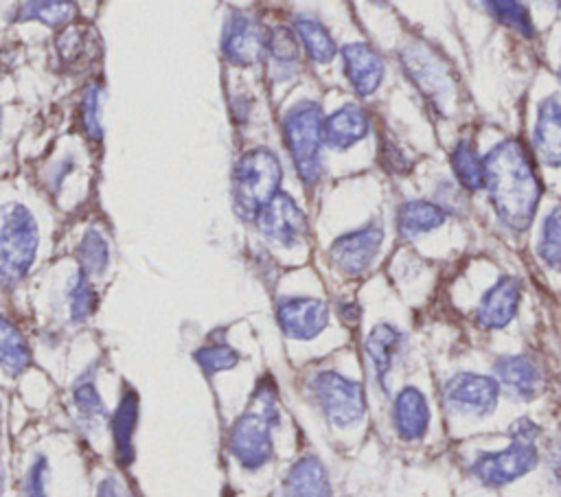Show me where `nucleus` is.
I'll return each instance as SVG.
<instances>
[{
    "mask_svg": "<svg viewBox=\"0 0 561 497\" xmlns=\"http://www.w3.org/2000/svg\"><path fill=\"white\" fill-rule=\"evenodd\" d=\"M482 164L495 217L515 232L528 230L541 199V182L526 145L519 138H504L486 151Z\"/></svg>",
    "mask_w": 561,
    "mask_h": 497,
    "instance_id": "obj_1",
    "label": "nucleus"
},
{
    "mask_svg": "<svg viewBox=\"0 0 561 497\" xmlns=\"http://www.w3.org/2000/svg\"><path fill=\"white\" fill-rule=\"evenodd\" d=\"M283 166L267 147L245 151L232 169V208L243 221H256L261 210L280 193Z\"/></svg>",
    "mask_w": 561,
    "mask_h": 497,
    "instance_id": "obj_2",
    "label": "nucleus"
},
{
    "mask_svg": "<svg viewBox=\"0 0 561 497\" xmlns=\"http://www.w3.org/2000/svg\"><path fill=\"white\" fill-rule=\"evenodd\" d=\"M39 245L35 217L24 204L0 206V289L15 287L31 269Z\"/></svg>",
    "mask_w": 561,
    "mask_h": 497,
    "instance_id": "obj_3",
    "label": "nucleus"
},
{
    "mask_svg": "<svg viewBox=\"0 0 561 497\" xmlns=\"http://www.w3.org/2000/svg\"><path fill=\"white\" fill-rule=\"evenodd\" d=\"M256 409H248L241 414L228 434V449L232 458L250 471L265 466L272 460L274 442L272 427L278 420L276 398L272 388H259L256 392Z\"/></svg>",
    "mask_w": 561,
    "mask_h": 497,
    "instance_id": "obj_4",
    "label": "nucleus"
},
{
    "mask_svg": "<svg viewBox=\"0 0 561 497\" xmlns=\"http://www.w3.org/2000/svg\"><path fill=\"white\" fill-rule=\"evenodd\" d=\"M322 105L309 99L291 105L283 116L285 145L305 186H313L322 175Z\"/></svg>",
    "mask_w": 561,
    "mask_h": 497,
    "instance_id": "obj_5",
    "label": "nucleus"
},
{
    "mask_svg": "<svg viewBox=\"0 0 561 497\" xmlns=\"http://www.w3.org/2000/svg\"><path fill=\"white\" fill-rule=\"evenodd\" d=\"M311 394L324 418L335 427H351L364 418L366 396L355 379L335 370H322L311 379Z\"/></svg>",
    "mask_w": 561,
    "mask_h": 497,
    "instance_id": "obj_6",
    "label": "nucleus"
},
{
    "mask_svg": "<svg viewBox=\"0 0 561 497\" xmlns=\"http://www.w3.org/2000/svg\"><path fill=\"white\" fill-rule=\"evenodd\" d=\"M537 462L539 451L535 442L511 440V444L502 451L480 453L471 464V473L486 486H506L530 473Z\"/></svg>",
    "mask_w": 561,
    "mask_h": 497,
    "instance_id": "obj_7",
    "label": "nucleus"
},
{
    "mask_svg": "<svg viewBox=\"0 0 561 497\" xmlns=\"http://www.w3.org/2000/svg\"><path fill=\"white\" fill-rule=\"evenodd\" d=\"M500 398V385L493 377L476 372H456L443 385V403L454 414L489 416Z\"/></svg>",
    "mask_w": 561,
    "mask_h": 497,
    "instance_id": "obj_8",
    "label": "nucleus"
},
{
    "mask_svg": "<svg viewBox=\"0 0 561 497\" xmlns=\"http://www.w3.org/2000/svg\"><path fill=\"white\" fill-rule=\"evenodd\" d=\"M403 68L410 79L438 105L454 99V79L449 77V66L430 46L410 44L401 53Z\"/></svg>",
    "mask_w": 561,
    "mask_h": 497,
    "instance_id": "obj_9",
    "label": "nucleus"
},
{
    "mask_svg": "<svg viewBox=\"0 0 561 497\" xmlns=\"http://www.w3.org/2000/svg\"><path fill=\"white\" fill-rule=\"evenodd\" d=\"M381 241H383L381 226L368 223L364 228L340 234L329 247V261L340 274L359 276L373 265L381 247Z\"/></svg>",
    "mask_w": 561,
    "mask_h": 497,
    "instance_id": "obj_10",
    "label": "nucleus"
},
{
    "mask_svg": "<svg viewBox=\"0 0 561 497\" xmlns=\"http://www.w3.org/2000/svg\"><path fill=\"white\" fill-rule=\"evenodd\" d=\"M256 226L267 241H272L280 247H294L309 232L307 215L294 201V197H289L287 193H278L261 210V215L256 217Z\"/></svg>",
    "mask_w": 561,
    "mask_h": 497,
    "instance_id": "obj_11",
    "label": "nucleus"
},
{
    "mask_svg": "<svg viewBox=\"0 0 561 497\" xmlns=\"http://www.w3.org/2000/svg\"><path fill=\"white\" fill-rule=\"evenodd\" d=\"M265 44L267 35L252 15L243 11H232L228 15L221 33V53L232 66L256 63L265 53Z\"/></svg>",
    "mask_w": 561,
    "mask_h": 497,
    "instance_id": "obj_12",
    "label": "nucleus"
},
{
    "mask_svg": "<svg viewBox=\"0 0 561 497\" xmlns=\"http://www.w3.org/2000/svg\"><path fill=\"white\" fill-rule=\"evenodd\" d=\"M276 322L289 339H313L329 324V307L309 296L283 298L276 304Z\"/></svg>",
    "mask_w": 561,
    "mask_h": 497,
    "instance_id": "obj_13",
    "label": "nucleus"
},
{
    "mask_svg": "<svg viewBox=\"0 0 561 497\" xmlns=\"http://www.w3.org/2000/svg\"><path fill=\"white\" fill-rule=\"evenodd\" d=\"M493 379L500 390L519 401H533L543 388L539 366L526 355L497 357L493 363Z\"/></svg>",
    "mask_w": 561,
    "mask_h": 497,
    "instance_id": "obj_14",
    "label": "nucleus"
},
{
    "mask_svg": "<svg viewBox=\"0 0 561 497\" xmlns=\"http://www.w3.org/2000/svg\"><path fill=\"white\" fill-rule=\"evenodd\" d=\"M340 57H342L344 74L353 85L355 94L368 96L379 88L386 72V63H383V57L370 44L366 42L346 44L342 46Z\"/></svg>",
    "mask_w": 561,
    "mask_h": 497,
    "instance_id": "obj_15",
    "label": "nucleus"
},
{
    "mask_svg": "<svg viewBox=\"0 0 561 497\" xmlns=\"http://www.w3.org/2000/svg\"><path fill=\"white\" fill-rule=\"evenodd\" d=\"M522 300V282L515 276H500L480 298L476 322L482 328H504L517 313Z\"/></svg>",
    "mask_w": 561,
    "mask_h": 497,
    "instance_id": "obj_16",
    "label": "nucleus"
},
{
    "mask_svg": "<svg viewBox=\"0 0 561 497\" xmlns=\"http://www.w3.org/2000/svg\"><path fill=\"white\" fill-rule=\"evenodd\" d=\"M370 129V118L359 103H344L322 123V140L335 151H344L359 142Z\"/></svg>",
    "mask_w": 561,
    "mask_h": 497,
    "instance_id": "obj_17",
    "label": "nucleus"
},
{
    "mask_svg": "<svg viewBox=\"0 0 561 497\" xmlns=\"http://www.w3.org/2000/svg\"><path fill=\"white\" fill-rule=\"evenodd\" d=\"M392 425L401 440L414 442L427 434L430 427V405L419 388H403L392 403Z\"/></svg>",
    "mask_w": 561,
    "mask_h": 497,
    "instance_id": "obj_18",
    "label": "nucleus"
},
{
    "mask_svg": "<svg viewBox=\"0 0 561 497\" xmlns=\"http://www.w3.org/2000/svg\"><path fill=\"white\" fill-rule=\"evenodd\" d=\"M535 153L548 166H561V99L548 96L537 107L533 129Z\"/></svg>",
    "mask_w": 561,
    "mask_h": 497,
    "instance_id": "obj_19",
    "label": "nucleus"
},
{
    "mask_svg": "<svg viewBox=\"0 0 561 497\" xmlns=\"http://www.w3.org/2000/svg\"><path fill=\"white\" fill-rule=\"evenodd\" d=\"M283 497H331V482L324 464L316 455L296 460L283 479Z\"/></svg>",
    "mask_w": 561,
    "mask_h": 497,
    "instance_id": "obj_20",
    "label": "nucleus"
},
{
    "mask_svg": "<svg viewBox=\"0 0 561 497\" xmlns=\"http://www.w3.org/2000/svg\"><path fill=\"white\" fill-rule=\"evenodd\" d=\"M138 412H140V403H138V394L127 388L121 394L118 407L112 416V438H114V449H116V460L127 466L134 462V434H136V425H138Z\"/></svg>",
    "mask_w": 561,
    "mask_h": 497,
    "instance_id": "obj_21",
    "label": "nucleus"
},
{
    "mask_svg": "<svg viewBox=\"0 0 561 497\" xmlns=\"http://www.w3.org/2000/svg\"><path fill=\"white\" fill-rule=\"evenodd\" d=\"M401 339H403L401 331L397 326L388 324V322L375 324L373 331L366 337V355L373 363L375 379L379 381V385L383 390H386V377L392 370V363H394V357L399 352Z\"/></svg>",
    "mask_w": 561,
    "mask_h": 497,
    "instance_id": "obj_22",
    "label": "nucleus"
},
{
    "mask_svg": "<svg viewBox=\"0 0 561 497\" xmlns=\"http://www.w3.org/2000/svg\"><path fill=\"white\" fill-rule=\"evenodd\" d=\"M445 221H447V210L425 199L405 201L397 212V230L401 239H416L419 234L440 228Z\"/></svg>",
    "mask_w": 561,
    "mask_h": 497,
    "instance_id": "obj_23",
    "label": "nucleus"
},
{
    "mask_svg": "<svg viewBox=\"0 0 561 497\" xmlns=\"http://www.w3.org/2000/svg\"><path fill=\"white\" fill-rule=\"evenodd\" d=\"M72 405L79 414V420L85 427H96L103 423L107 409L105 403L96 390V379H94V366L85 368L72 383Z\"/></svg>",
    "mask_w": 561,
    "mask_h": 497,
    "instance_id": "obj_24",
    "label": "nucleus"
},
{
    "mask_svg": "<svg viewBox=\"0 0 561 497\" xmlns=\"http://www.w3.org/2000/svg\"><path fill=\"white\" fill-rule=\"evenodd\" d=\"M31 348L22 331L11 320L0 315V368L15 377L31 366Z\"/></svg>",
    "mask_w": 561,
    "mask_h": 497,
    "instance_id": "obj_25",
    "label": "nucleus"
},
{
    "mask_svg": "<svg viewBox=\"0 0 561 497\" xmlns=\"http://www.w3.org/2000/svg\"><path fill=\"white\" fill-rule=\"evenodd\" d=\"M294 28H296V37L300 39L307 55L316 63H329L337 55V46L331 33L313 15H298Z\"/></svg>",
    "mask_w": 561,
    "mask_h": 497,
    "instance_id": "obj_26",
    "label": "nucleus"
},
{
    "mask_svg": "<svg viewBox=\"0 0 561 497\" xmlns=\"http://www.w3.org/2000/svg\"><path fill=\"white\" fill-rule=\"evenodd\" d=\"M451 166L462 188L480 190L484 188V164L471 138H460L451 151Z\"/></svg>",
    "mask_w": 561,
    "mask_h": 497,
    "instance_id": "obj_27",
    "label": "nucleus"
},
{
    "mask_svg": "<svg viewBox=\"0 0 561 497\" xmlns=\"http://www.w3.org/2000/svg\"><path fill=\"white\" fill-rule=\"evenodd\" d=\"M77 15V4L66 0H37V2H20L15 7L13 20H37L46 26H66Z\"/></svg>",
    "mask_w": 561,
    "mask_h": 497,
    "instance_id": "obj_28",
    "label": "nucleus"
},
{
    "mask_svg": "<svg viewBox=\"0 0 561 497\" xmlns=\"http://www.w3.org/2000/svg\"><path fill=\"white\" fill-rule=\"evenodd\" d=\"M77 263H79V271H83L85 276L105 274L110 263V245L96 228H90L83 232L77 245Z\"/></svg>",
    "mask_w": 561,
    "mask_h": 497,
    "instance_id": "obj_29",
    "label": "nucleus"
},
{
    "mask_svg": "<svg viewBox=\"0 0 561 497\" xmlns=\"http://www.w3.org/2000/svg\"><path fill=\"white\" fill-rule=\"evenodd\" d=\"M265 50L270 53V59L283 79L291 77V72L298 68V39L289 28L276 26L267 35Z\"/></svg>",
    "mask_w": 561,
    "mask_h": 497,
    "instance_id": "obj_30",
    "label": "nucleus"
},
{
    "mask_svg": "<svg viewBox=\"0 0 561 497\" xmlns=\"http://www.w3.org/2000/svg\"><path fill=\"white\" fill-rule=\"evenodd\" d=\"M537 254L550 269H561V204L554 206L543 221Z\"/></svg>",
    "mask_w": 561,
    "mask_h": 497,
    "instance_id": "obj_31",
    "label": "nucleus"
},
{
    "mask_svg": "<svg viewBox=\"0 0 561 497\" xmlns=\"http://www.w3.org/2000/svg\"><path fill=\"white\" fill-rule=\"evenodd\" d=\"M484 9H489V13L504 26L522 33L524 37H533L535 35V24L530 18V11L522 4V2H484Z\"/></svg>",
    "mask_w": 561,
    "mask_h": 497,
    "instance_id": "obj_32",
    "label": "nucleus"
},
{
    "mask_svg": "<svg viewBox=\"0 0 561 497\" xmlns=\"http://www.w3.org/2000/svg\"><path fill=\"white\" fill-rule=\"evenodd\" d=\"M96 307V293L94 287L90 282V276H85L83 271H77L70 289H68V315L72 322H83L85 317L92 315Z\"/></svg>",
    "mask_w": 561,
    "mask_h": 497,
    "instance_id": "obj_33",
    "label": "nucleus"
},
{
    "mask_svg": "<svg viewBox=\"0 0 561 497\" xmlns=\"http://www.w3.org/2000/svg\"><path fill=\"white\" fill-rule=\"evenodd\" d=\"M195 363L204 370V374H217L230 370L239 363V352L228 344H206L193 352Z\"/></svg>",
    "mask_w": 561,
    "mask_h": 497,
    "instance_id": "obj_34",
    "label": "nucleus"
},
{
    "mask_svg": "<svg viewBox=\"0 0 561 497\" xmlns=\"http://www.w3.org/2000/svg\"><path fill=\"white\" fill-rule=\"evenodd\" d=\"M101 103H103V90L99 83H90L81 99V125L88 138L101 140L103 138V125H101Z\"/></svg>",
    "mask_w": 561,
    "mask_h": 497,
    "instance_id": "obj_35",
    "label": "nucleus"
},
{
    "mask_svg": "<svg viewBox=\"0 0 561 497\" xmlns=\"http://www.w3.org/2000/svg\"><path fill=\"white\" fill-rule=\"evenodd\" d=\"M57 53L64 61H77L85 53V31L77 26H66L57 37Z\"/></svg>",
    "mask_w": 561,
    "mask_h": 497,
    "instance_id": "obj_36",
    "label": "nucleus"
},
{
    "mask_svg": "<svg viewBox=\"0 0 561 497\" xmlns=\"http://www.w3.org/2000/svg\"><path fill=\"white\" fill-rule=\"evenodd\" d=\"M46 486H48V460L44 455H37L26 471L24 497H48Z\"/></svg>",
    "mask_w": 561,
    "mask_h": 497,
    "instance_id": "obj_37",
    "label": "nucleus"
},
{
    "mask_svg": "<svg viewBox=\"0 0 561 497\" xmlns=\"http://www.w3.org/2000/svg\"><path fill=\"white\" fill-rule=\"evenodd\" d=\"M539 436V427L530 418H519L511 425V438L513 440H524V442H535Z\"/></svg>",
    "mask_w": 561,
    "mask_h": 497,
    "instance_id": "obj_38",
    "label": "nucleus"
},
{
    "mask_svg": "<svg viewBox=\"0 0 561 497\" xmlns=\"http://www.w3.org/2000/svg\"><path fill=\"white\" fill-rule=\"evenodd\" d=\"M548 464H550V473L554 477V482L561 486V427L557 431V436L550 442L548 449Z\"/></svg>",
    "mask_w": 561,
    "mask_h": 497,
    "instance_id": "obj_39",
    "label": "nucleus"
},
{
    "mask_svg": "<svg viewBox=\"0 0 561 497\" xmlns=\"http://www.w3.org/2000/svg\"><path fill=\"white\" fill-rule=\"evenodd\" d=\"M96 497H123V488H121V484L112 475H107V477H103L99 482Z\"/></svg>",
    "mask_w": 561,
    "mask_h": 497,
    "instance_id": "obj_40",
    "label": "nucleus"
},
{
    "mask_svg": "<svg viewBox=\"0 0 561 497\" xmlns=\"http://www.w3.org/2000/svg\"><path fill=\"white\" fill-rule=\"evenodd\" d=\"M0 493H2V469H0Z\"/></svg>",
    "mask_w": 561,
    "mask_h": 497,
    "instance_id": "obj_41",
    "label": "nucleus"
},
{
    "mask_svg": "<svg viewBox=\"0 0 561 497\" xmlns=\"http://www.w3.org/2000/svg\"><path fill=\"white\" fill-rule=\"evenodd\" d=\"M0 131H2V109H0Z\"/></svg>",
    "mask_w": 561,
    "mask_h": 497,
    "instance_id": "obj_42",
    "label": "nucleus"
}]
</instances>
